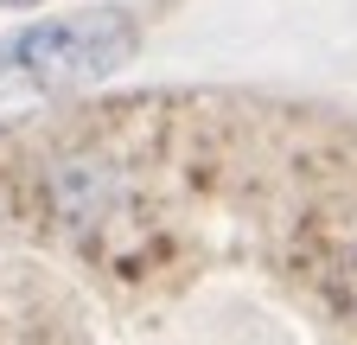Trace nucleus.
<instances>
[{"label": "nucleus", "instance_id": "1", "mask_svg": "<svg viewBox=\"0 0 357 345\" xmlns=\"http://www.w3.org/2000/svg\"><path fill=\"white\" fill-rule=\"evenodd\" d=\"M134 45H141V32H134L128 13H70V20H45L32 32H20V45H13V64L26 77H38L45 90H83V83H102L115 77Z\"/></svg>", "mask_w": 357, "mask_h": 345}, {"label": "nucleus", "instance_id": "2", "mask_svg": "<svg viewBox=\"0 0 357 345\" xmlns=\"http://www.w3.org/2000/svg\"><path fill=\"white\" fill-rule=\"evenodd\" d=\"M0 7H32V0H0Z\"/></svg>", "mask_w": 357, "mask_h": 345}]
</instances>
